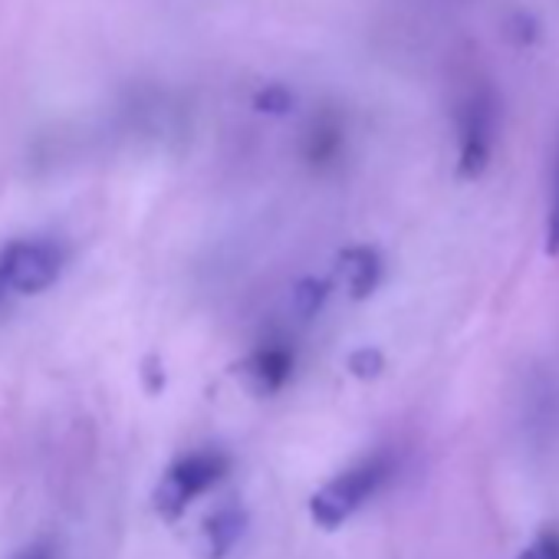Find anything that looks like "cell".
<instances>
[{
  "mask_svg": "<svg viewBox=\"0 0 559 559\" xmlns=\"http://www.w3.org/2000/svg\"><path fill=\"white\" fill-rule=\"evenodd\" d=\"M230 461L221 451H194L178 457L155 487V513L165 520H178L207 487H214L227 474Z\"/></svg>",
  "mask_w": 559,
  "mask_h": 559,
  "instance_id": "7a4b0ae2",
  "label": "cell"
},
{
  "mask_svg": "<svg viewBox=\"0 0 559 559\" xmlns=\"http://www.w3.org/2000/svg\"><path fill=\"white\" fill-rule=\"evenodd\" d=\"M63 247L53 240H14L0 250V284L14 294H44L63 270Z\"/></svg>",
  "mask_w": 559,
  "mask_h": 559,
  "instance_id": "277c9868",
  "label": "cell"
},
{
  "mask_svg": "<svg viewBox=\"0 0 559 559\" xmlns=\"http://www.w3.org/2000/svg\"><path fill=\"white\" fill-rule=\"evenodd\" d=\"M516 559H559V533H543Z\"/></svg>",
  "mask_w": 559,
  "mask_h": 559,
  "instance_id": "8fae6325",
  "label": "cell"
},
{
  "mask_svg": "<svg viewBox=\"0 0 559 559\" xmlns=\"http://www.w3.org/2000/svg\"><path fill=\"white\" fill-rule=\"evenodd\" d=\"M343 148V129L333 116H320L307 135V158L313 165H330Z\"/></svg>",
  "mask_w": 559,
  "mask_h": 559,
  "instance_id": "ba28073f",
  "label": "cell"
},
{
  "mask_svg": "<svg viewBox=\"0 0 559 559\" xmlns=\"http://www.w3.org/2000/svg\"><path fill=\"white\" fill-rule=\"evenodd\" d=\"M243 533H247V510L240 503L217 507L201 520L194 533V552L198 559H227Z\"/></svg>",
  "mask_w": 559,
  "mask_h": 559,
  "instance_id": "5b68a950",
  "label": "cell"
},
{
  "mask_svg": "<svg viewBox=\"0 0 559 559\" xmlns=\"http://www.w3.org/2000/svg\"><path fill=\"white\" fill-rule=\"evenodd\" d=\"M546 253L559 257V152L552 165V191H549V214H546Z\"/></svg>",
  "mask_w": 559,
  "mask_h": 559,
  "instance_id": "9c48e42d",
  "label": "cell"
},
{
  "mask_svg": "<svg viewBox=\"0 0 559 559\" xmlns=\"http://www.w3.org/2000/svg\"><path fill=\"white\" fill-rule=\"evenodd\" d=\"M382 369V356L379 353H372V349H366V353H359V356H353V372L356 376H362V379H369V376H376Z\"/></svg>",
  "mask_w": 559,
  "mask_h": 559,
  "instance_id": "7c38bea8",
  "label": "cell"
},
{
  "mask_svg": "<svg viewBox=\"0 0 559 559\" xmlns=\"http://www.w3.org/2000/svg\"><path fill=\"white\" fill-rule=\"evenodd\" d=\"M326 300V284H320V280H304V284H297L294 290V307L300 310V317H313Z\"/></svg>",
  "mask_w": 559,
  "mask_h": 559,
  "instance_id": "30bf717a",
  "label": "cell"
},
{
  "mask_svg": "<svg viewBox=\"0 0 559 559\" xmlns=\"http://www.w3.org/2000/svg\"><path fill=\"white\" fill-rule=\"evenodd\" d=\"M392 474V457L389 454H372L366 461H359L356 467L343 471L340 477H333L330 484H323L313 497H310V516L320 530H340L343 523H349L369 497H376L382 490V484Z\"/></svg>",
  "mask_w": 559,
  "mask_h": 559,
  "instance_id": "6da1fadb",
  "label": "cell"
},
{
  "mask_svg": "<svg viewBox=\"0 0 559 559\" xmlns=\"http://www.w3.org/2000/svg\"><path fill=\"white\" fill-rule=\"evenodd\" d=\"M17 559H53V549L47 546V543H37V546H31V549H24Z\"/></svg>",
  "mask_w": 559,
  "mask_h": 559,
  "instance_id": "5bb4252c",
  "label": "cell"
},
{
  "mask_svg": "<svg viewBox=\"0 0 559 559\" xmlns=\"http://www.w3.org/2000/svg\"><path fill=\"white\" fill-rule=\"evenodd\" d=\"M497 139V99L490 90H474L457 112V178L474 181L490 168Z\"/></svg>",
  "mask_w": 559,
  "mask_h": 559,
  "instance_id": "3957f363",
  "label": "cell"
},
{
  "mask_svg": "<svg viewBox=\"0 0 559 559\" xmlns=\"http://www.w3.org/2000/svg\"><path fill=\"white\" fill-rule=\"evenodd\" d=\"M260 106H266L270 112H287L290 109V93L284 86H273L270 93L260 96Z\"/></svg>",
  "mask_w": 559,
  "mask_h": 559,
  "instance_id": "4fadbf2b",
  "label": "cell"
},
{
  "mask_svg": "<svg viewBox=\"0 0 559 559\" xmlns=\"http://www.w3.org/2000/svg\"><path fill=\"white\" fill-rule=\"evenodd\" d=\"M340 273L343 284L356 300H366L369 294H376L379 280H382V257L372 247H349L340 257Z\"/></svg>",
  "mask_w": 559,
  "mask_h": 559,
  "instance_id": "52a82bcc",
  "label": "cell"
},
{
  "mask_svg": "<svg viewBox=\"0 0 559 559\" xmlns=\"http://www.w3.org/2000/svg\"><path fill=\"white\" fill-rule=\"evenodd\" d=\"M290 372H294V353L287 346H263V349L250 353L237 369L243 385L260 399L276 395L287 385Z\"/></svg>",
  "mask_w": 559,
  "mask_h": 559,
  "instance_id": "8992f818",
  "label": "cell"
}]
</instances>
